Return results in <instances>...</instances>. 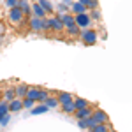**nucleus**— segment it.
I'll return each instance as SVG.
<instances>
[{
    "mask_svg": "<svg viewBox=\"0 0 132 132\" xmlns=\"http://www.w3.org/2000/svg\"><path fill=\"white\" fill-rule=\"evenodd\" d=\"M48 95H50V92L42 90L39 86H28V92H27V99H32L34 102H42Z\"/></svg>",
    "mask_w": 132,
    "mask_h": 132,
    "instance_id": "obj_1",
    "label": "nucleus"
},
{
    "mask_svg": "<svg viewBox=\"0 0 132 132\" xmlns=\"http://www.w3.org/2000/svg\"><path fill=\"white\" fill-rule=\"evenodd\" d=\"M79 37H81V41L85 44H88V46H93V44H97V39H99V35H97V30H93V28H83L79 32Z\"/></svg>",
    "mask_w": 132,
    "mask_h": 132,
    "instance_id": "obj_2",
    "label": "nucleus"
},
{
    "mask_svg": "<svg viewBox=\"0 0 132 132\" xmlns=\"http://www.w3.org/2000/svg\"><path fill=\"white\" fill-rule=\"evenodd\" d=\"M7 20H9V23H14V25H21V23H25V20H27V16L21 12V9L16 5V7H11L9 12H7Z\"/></svg>",
    "mask_w": 132,
    "mask_h": 132,
    "instance_id": "obj_3",
    "label": "nucleus"
},
{
    "mask_svg": "<svg viewBox=\"0 0 132 132\" xmlns=\"http://www.w3.org/2000/svg\"><path fill=\"white\" fill-rule=\"evenodd\" d=\"M28 27L34 32H46V18H37V16H28Z\"/></svg>",
    "mask_w": 132,
    "mask_h": 132,
    "instance_id": "obj_4",
    "label": "nucleus"
},
{
    "mask_svg": "<svg viewBox=\"0 0 132 132\" xmlns=\"http://www.w3.org/2000/svg\"><path fill=\"white\" fill-rule=\"evenodd\" d=\"M46 30H50V32H62L63 30V25H62V21L60 18L55 14V16H50V18H46Z\"/></svg>",
    "mask_w": 132,
    "mask_h": 132,
    "instance_id": "obj_5",
    "label": "nucleus"
},
{
    "mask_svg": "<svg viewBox=\"0 0 132 132\" xmlns=\"http://www.w3.org/2000/svg\"><path fill=\"white\" fill-rule=\"evenodd\" d=\"M74 23L79 27V28H88L92 25V18L88 12H81V14H74Z\"/></svg>",
    "mask_w": 132,
    "mask_h": 132,
    "instance_id": "obj_6",
    "label": "nucleus"
},
{
    "mask_svg": "<svg viewBox=\"0 0 132 132\" xmlns=\"http://www.w3.org/2000/svg\"><path fill=\"white\" fill-rule=\"evenodd\" d=\"M92 120L95 123H108L109 122V116H108V113L102 111V109H92Z\"/></svg>",
    "mask_w": 132,
    "mask_h": 132,
    "instance_id": "obj_7",
    "label": "nucleus"
},
{
    "mask_svg": "<svg viewBox=\"0 0 132 132\" xmlns=\"http://www.w3.org/2000/svg\"><path fill=\"white\" fill-rule=\"evenodd\" d=\"M58 18H60L62 25H63V28H69V27H72V25H76V23H74V14H72V12H65V14H60Z\"/></svg>",
    "mask_w": 132,
    "mask_h": 132,
    "instance_id": "obj_8",
    "label": "nucleus"
},
{
    "mask_svg": "<svg viewBox=\"0 0 132 132\" xmlns=\"http://www.w3.org/2000/svg\"><path fill=\"white\" fill-rule=\"evenodd\" d=\"M23 109V101L14 97L12 101H9V113H20Z\"/></svg>",
    "mask_w": 132,
    "mask_h": 132,
    "instance_id": "obj_9",
    "label": "nucleus"
},
{
    "mask_svg": "<svg viewBox=\"0 0 132 132\" xmlns=\"http://www.w3.org/2000/svg\"><path fill=\"white\" fill-rule=\"evenodd\" d=\"M30 12H32L30 16H37V18H46V16H48V14H46V11L42 9V7L39 5V4H37V2L30 5Z\"/></svg>",
    "mask_w": 132,
    "mask_h": 132,
    "instance_id": "obj_10",
    "label": "nucleus"
},
{
    "mask_svg": "<svg viewBox=\"0 0 132 132\" xmlns=\"http://www.w3.org/2000/svg\"><path fill=\"white\" fill-rule=\"evenodd\" d=\"M69 11H71L72 14H81V12H88V9H86V5H83V4H79L78 0H76V2H72L71 5H69Z\"/></svg>",
    "mask_w": 132,
    "mask_h": 132,
    "instance_id": "obj_11",
    "label": "nucleus"
},
{
    "mask_svg": "<svg viewBox=\"0 0 132 132\" xmlns=\"http://www.w3.org/2000/svg\"><path fill=\"white\" fill-rule=\"evenodd\" d=\"M72 114H74V116H76L78 120H85V118H88V116L92 114V108L88 106V108H81V109H76V111L72 113Z\"/></svg>",
    "mask_w": 132,
    "mask_h": 132,
    "instance_id": "obj_12",
    "label": "nucleus"
},
{
    "mask_svg": "<svg viewBox=\"0 0 132 132\" xmlns=\"http://www.w3.org/2000/svg\"><path fill=\"white\" fill-rule=\"evenodd\" d=\"M16 5H18V7L21 9V12H23L27 18H28V16L32 14V12H30V5H32L30 0H18V4H16Z\"/></svg>",
    "mask_w": 132,
    "mask_h": 132,
    "instance_id": "obj_13",
    "label": "nucleus"
},
{
    "mask_svg": "<svg viewBox=\"0 0 132 132\" xmlns=\"http://www.w3.org/2000/svg\"><path fill=\"white\" fill-rule=\"evenodd\" d=\"M27 92H28V86L25 83H20L18 86H14V93H16L18 99H25L27 97Z\"/></svg>",
    "mask_w": 132,
    "mask_h": 132,
    "instance_id": "obj_14",
    "label": "nucleus"
},
{
    "mask_svg": "<svg viewBox=\"0 0 132 132\" xmlns=\"http://www.w3.org/2000/svg\"><path fill=\"white\" fill-rule=\"evenodd\" d=\"M42 102L48 106V109H51V108H60V102H58V99H56L55 95H48Z\"/></svg>",
    "mask_w": 132,
    "mask_h": 132,
    "instance_id": "obj_15",
    "label": "nucleus"
},
{
    "mask_svg": "<svg viewBox=\"0 0 132 132\" xmlns=\"http://www.w3.org/2000/svg\"><path fill=\"white\" fill-rule=\"evenodd\" d=\"M37 4L46 11V14H53V12H55V5L51 4L50 0H37Z\"/></svg>",
    "mask_w": 132,
    "mask_h": 132,
    "instance_id": "obj_16",
    "label": "nucleus"
},
{
    "mask_svg": "<svg viewBox=\"0 0 132 132\" xmlns=\"http://www.w3.org/2000/svg\"><path fill=\"white\" fill-rule=\"evenodd\" d=\"M72 102H74V108L76 109H81V108H88L90 106V102L86 101V99H83V97H74Z\"/></svg>",
    "mask_w": 132,
    "mask_h": 132,
    "instance_id": "obj_17",
    "label": "nucleus"
},
{
    "mask_svg": "<svg viewBox=\"0 0 132 132\" xmlns=\"http://www.w3.org/2000/svg\"><path fill=\"white\" fill-rule=\"evenodd\" d=\"M48 111H50V109H48V106H46L44 102H39V106H37V108H32V109H30V114L35 116V114H42V113H48Z\"/></svg>",
    "mask_w": 132,
    "mask_h": 132,
    "instance_id": "obj_18",
    "label": "nucleus"
},
{
    "mask_svg": "<svg viewBox=\"0 0 132 132\" xmlns=\"http://www.w3.org/2000/svg\"><path fill=\"white\" fill-rule=\"evenodd\" d=\"M60 109H62L63 113H67V114H72V113L76 111V108H74V102H72V101L60 104Z\"/></svg>",
    "mask_w": 132,
    "mask_h": 132,
    "instance_id": "obj_19",
    "label": "nucleus"
},
{
    "mask_svg": "<svg viewBox=\"0 0 132 132\" xmlns=\"http://www.w3.org/2000/svg\"><path fill=\"white\" fill-rule=\"evenodd\" d=\"M56 99H58V102H60V104H63V102H69V101H72L74 97H72V93H69V92H58Z\"/></svg>",
    "mask_w": 132,
    "mask_h": 132,
    "instance_id": "obj_20",
    "label": "nucleus"
},
{
    "mask_svg": "<svg viewBox=\"0 0 132 132\" xmlns=\"http://www.w3.org/2000/svg\"><path fill=\"white\" fill-rule=\"evenodd\" d=\"M2 95H4V101H12L14 97H16V93H14V86H9V88H5V90L2 92Z\"/></svg>",
    "mask_w": 132,
    "mask_h": 132,
    "instance_id": "obj_21",
    "label": "nucleus"
},
{
    "mask_svg": "<svg viewBox=\"0 0 132 132\" xmlns=\"http://www.w3.org/2000/svg\"><path fill=\"white\" fill-rule=\"evenodd\" d=\"M63 30L67 32V35H71V37H79V32H81V28H79L78 25H72V27H69V28H63Z\"/></svg>",
    "mask_w": 132,
    "mask_h": 132,
    "instance_id": "obj_22",
    "label": "nucleus"
},
{
    "mask_svg": "<svg viewBox=\"0 0 132 132\" xmlns=\"http://www.w3.org/2000/svg\"><path fill=\"white\" fill-rule=\"evenodd\" d=\"M56 16H60V14H65V12H71V11H69V5H67V4H63V2H60V4H58V5H56Z\"/></svg>",
    "mask_w": 132,
    "mask_h": 132,
    "instance_id": "obj_23",
    "label": "nucleus"
},
{
    "mask_svg": "<svg viewBox=\"0 0 132 132\" xmlns=\"http://www.w3.org/2000/svg\"><path fill=\"white\" fill-rule=\"evenodd\" d=\"M90 130L92 132H109V125H108V123H97Z\"/></svg>",
    "mask_w": 132,
    "mask_h": 132,
    "instance_id": "obj_24",
    "label": "nucleus"
},
{
    "mask_svg": "<svg viewBox=\"0 0 132 132\" xmlns=\"http://www.w3.org/2000/svg\"><path fill=\"white\" fill-rule=\"evenodd\" d=\"M9 113V102L7 101H0V116Z\"/></svg>",
    "mask_w": 132,
    "mask_h": 132,
    "instance_id": "obj_25",
    "label": "nucleus"
},
{
    "mask_svg": "<svg viewBox=\"0 0 132 132\" xmlns=\"http://www.w3.org/2000/svg\"><path fill=\"white\" fill-rule=\"evenodd\" d=\"M11 116H12V113H7V114L0 116V125H2V127H7L9 122H11Z\"/></svg>",
    "mask_w": 132,
    "mask_h": 132,
    "instance_id": "obj_26",
    "label": "nucleus"
},
{
    "mask_svg": "<svg viewBox=\"0 0 132 132\" xmlns=\"http://www.w3.org/2000/svg\"><path fill=\"white\" fill-rule=\"evenodd\" d=\"M21 101H23V108H27V109H32V108L35 106V102L32 101V99H27V97H25V99H21Z\"/></svg>",
    "mask_w": 132,
    "mask_h": 132,
    "instance_id": "obj_27",
    "label": "nucleus"
},
{
    "mask_svg": "<svg viewBox=\"0 0 132 132\" xmlns=\"http://www.w3.org/2000/svg\"><path fill=\"white\" fill-rule=\"evenodd\" d=\"M90 14L92 20H101V11L99 9H92V12H88Z\"/></svg>",
    "mask_w": 132,
    "mask_h": 132,
    "instance_id": "obj_28",
    "label": "nucleus"
},
{
    "mask_svg": "<svg viewBox=\"0 0 132 132\" xmlns=\"http://www.w3.org/2000/svg\"><path fill=\"white\" fill-rule=\"evenodd\" d=\"M85 122H86V129H93V127L97 125V123H95L93 120H92V116H88V118H85Z\"/></svg>",
    "mask_w": 132,
    "mask_h": 132,
    "instance_id": "obj_29",
    "label": "nucleus"
},
{
    "mask_svg": "<svg viewBox=\"0 0 132 132\" xmlns=\"http://www.w3.org/2000/svg\"><path fill=\"white\" fill-rule=\"evenodd\" d=\"M88 9H99V0H90V4H88Z\"/></svg>",
    "mask_w": 132,
    "mask_h": 132,
    "instance_id": "obj_30",
    "label": "nucleus"
},
{
    "mask_svg": "<svg viewBox=\"0 0 132 132\" xmlns=\"http://www.w3.org/2000/svg\"><path fill=\"white\" fill-rule=\"evenodd\" d=\"M16 4H18V0H5L7 9H11V7H16Z\"/></svg>",
    "mask_w": 132,
    "mask_h": 132,
    "instance_id": "obj_31",
    "label": "nucleus"
},
{
    "mask_svg": "<svg viewBox=\"0 0 132 132\" xmlns=\"http://www.w3.org/2000/svg\"><path fill=\"white\" fill-rule=\"evenodd\" d=\"M78 127L85 130V129H86V122H85V120H78Z\"/></svg>",
    "mask_w": 132,
    "mask_h": 132,
    "instance_id": "obj_32",
    "label": "nucleus"
},
{
    "mask_svg": "<svg viewBox=\"0 0 132 132\" xmlns=\"http://www.w3.org/2000/svg\"><path fill=\"white\" fill-rule=\"evenodd\" d=\"M79 4H83V5H86V9H88V4H90V0H78Z\"/></svg>",
    "mask_w": 132,
    "mask_h": 132,
    "instance_id": "obj_33",
    "label": "nucleus"
},
{
    "mask_svg": "<svg viewBox=\"0 0 132 132\" xmlns=\"http://www.w3.org/2000/svg\"><path fill=\"white\" fill-rule=\"evenodd\" d=\"M62 2H63V4H67V5H71V4L74 2V0H62Z\"/></svg>",
    "mask_w": 132,
    "mask_h": 132,
    "instance_id": "obj_34",
    "label": "nucleus"
},
{
    "mask_svg": "<svg viewBox=\"0 0 132 132\" xmlns=\"http://www.w3.org/2000/svg\"><path fill=\"white\" fill-rule=\"evenodd\" d=\"M109 132H113V130H111V129H109Z\"/></svg>",
    "mask_w": 132,
    "mask_h": 132,
    "instance_id": "obj_35",
    "label": "nucleus"
}]
</instances>
